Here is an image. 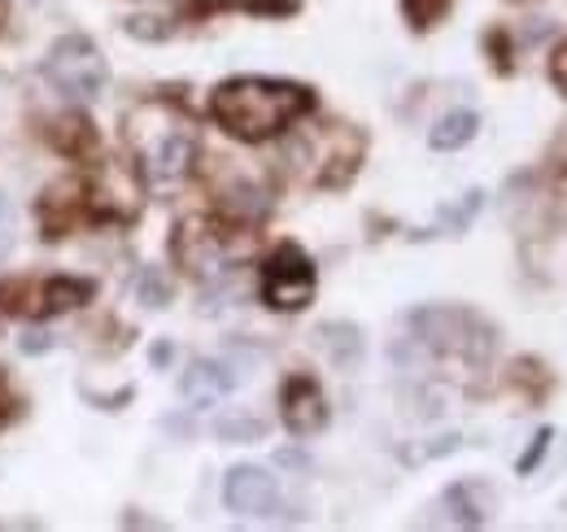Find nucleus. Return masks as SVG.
Segmentation results:
<instances>
[{"label":"nucleus","mask_w":567,"mask_h":532,"mask_svg":"<svg viewBox=\"0 0 567 532\" xmlns=\"http://www.w3.org/2000/svg\"><path fill=\"white\" fill-rule=\"evenodd\" d=\"M210 110L227 135L258 144V140L280 135L292 119H301L310 110V92L297 83H284V79L240 74V79H227L214 88Z\"/></svg>","instance_id":"obj_1"},{"label":"nucleus","mask_w":567,"mask_h":532,"mask_svg":"<svg viewBox=\"0 0 567 532\" xmlns=\"http://www.w3.org/2000/svg\"><path fill=\"white\" fill-rule=\"evenodd\" d=\"M127 135L141 153L144 171L157 180V184H171V180H184L193 171V157H197V135L188 127V119L171 105H157L148 101L141 105L132 119H127Z\"/></svg>","instance_id":"obj_2"},{"label":"nucleus","mask_w":567,"mask_h":532,"mask_svg":"<svg viewBox=\"0 0 567 532\" xmlns=\"http://www.w3.org/2000/svg\"><path fill=\"white\" fill-rule=\"evenodd\" d=\"M411 328L420 332L427 349L436 354H467V358H485L489 354V328L472 315V310H458V306H427L411 315Z\"/></svg>","instance_id":"obj_3"},{"label":"nucleus","mask_w":567,"mask_h":532,"mask_svg":"<svg viewBox=\"0 0 567 532\" xmlns=\"http://www.w3.org/2000/svg\"><path fill=\"white\" fill-rule=\"evenodd\" d=\"M44 74H49V83L58 92H66L74 101H92V96H101V88L110 79V66L96 53V44H87L83 35H66V40H58L49 49Z\"/></svg>","instance_id":"obj_4"},{"label":"nucleus","mask_w":567,"mask_h":532,"mask_svg":"<svg viewBox=\"0 0 567 532\" xmlns=\"http://www.w3.org/2000/svg\"><path fill=\"white\" fill-rule=\"evenodd\" d=\"M310 297H315V263L297 245H280L262 270V301L271 310H306Z\"/></svg>","instance_id":"obj_5"},{"label":"nucleus","mask_w":567,"mask_h":532,"mask_svg":"<svg viewBox=\"0 0 567 532\" xmlns=\"http://www.w3.org/2000/svg\"><path fill=\"white\" fill-rule=\"evenodd\" d=\"M223 502L236 515H271L280 507V484L262 467H231L223 480Z\"/></svg>","instance_id":"obj_6"},{"label":"nucleus","mask_w":567,"mask_h":532,"mask_svg":"<svg viewBox=\"0 0 567 532\" xmlns=\"http://www.w3.org/2000/svg\"><path fill=\"white\" fill-rule=\"evenodd\" d=\"M87 201L96 214H110V218H127L141 209V184L132 175L127 162H101L92 171V184H87Z\"/></svg>","instance_id":"obj_7"},{"label":"nucleus","mask_w":567,"mask_h":532,"mask_svg":"<svg viewBox=\"0 0 567 532\" xmlns=\"http://www.w3.org/2000/svg\"><path fill=\"white\" fill-rule=\"evenodd\" d=\"M175 258L193 275L214 279V275L227 270V241H223V232H214L206 218H188L179 227V236H175Z\"/></svg>","instance_id":"obj_8"},{"label":"nucleus","mask_w":567,"mask_h":532,"mask_svg":"<svg viewBox=\"0 0 567 532\" xmlns=\"http://www.w3.org/2000/svg\"><path fill=\"white\" fill-rule=\"evenodd\" d=\"M284 428L292 437H319L328 428V398L310 376H292L284 385Z\"/></svg>","instance_id":"obj_9"},{"label":"nucleus","mask_w":567,"mask_h":532,"mask_svg":"<svg viewBox=\"0 0 567 532\" xmlns=\"http://www.w3.org/2000/svg\"><path fill=\"white\" fill-rule=\"evenodd\" d=\"M236 389V376H231V367H223V362H214V358H197L184 376H179V393L188 406H214L218 398H227Z\"/></svg>","instance_id":"obj_10"},{"label":"nucleus","mask_w":567,"mask_h":532,"mask_svg":"<svg viewBox=\"0 0 567 532\" xmlns=\"http://www.w3.org/2000/svg\"><path fill=\"white\" fill-rule=\"evenodd\" d=\"M476 132H481V119H476L472 110H450V114H441L436 127L427 132V144H432L436 153H454V149H463L467 140H476Z\"/></svg>","instance_id":"obj_11"},{"label":"nucleus","mask_w":567,"mask_h":532,"mask_svg":"<svg viewBox=\"0 0 567 532\" xmlns=\"http://www.w3.org/2000/svg\"><path fill=\"white\" fill-rule=\"evenodd\" d=\"M319 345H323V354L337 362V367H358L362 362V332H358L354 324H323L319 328Z\"/></svg>","instance_id":"obj_12"},{"label":"nucleus","mask_w":567,"mask_h":532,"mask_svg":"<svg viewBox=\"0 0 567 532\" xmlns=\"http://www.w3.org/2000/svg\"><path fill=\"white\" fill-rule=\"evenodd\" d=\"M445 507H450V515L458 520V524H467V529H476V524H485V489L481 484H472V480H463V484H454L450 493H445Z\"/></svg>","instance_id":"obj_13"},{"label":"nucleus","mask_w":567,"mask_h":532,"mask_svg":"<svg viewBox=\"0 0 567 532\" xmlns=\"http://www.w3.org/2000/svg\"><path fill=\"white\" fill-rule=\"evenodd\" d=\"M214 437L218 441H262L267 437V419H254V415H223L214 423Z\"/></svg>","instance_id":"obj_14"},{"label":"nucleus","mask_w":567,"mask_h":532,"mask_svg":"<svg viewBox=\"0 0 567 532\" xmlns=\"http://www.w3.org/2000/svg\"><path fill=\"white\" fill-rule=\"evenodd\" d=\"M87 297H92V284H83V279H53V284L44 288V306H49L53 315L83 306Z\"/></svg>","instance_id":"obj_15"},{"label":"nucleus","mask_w":567,"mask_h":532,"mask_svg":"<svg viewBox=\"0 0 567 532\" xmlns=\"http://www.w3.org/2000/svg\"><path fill=\"white\" fill-rule=\"evenodd\" d=\"M136 293H141V301L148 306V310H162V306H171V279H166L157 266H144Z\"/></svg>","instance_id":"obj_16"},{"label":"nucleus","mask_w":567,"mask_h":532,"mask_svg":"<svg viewBox=\"0 0 567 532\" xmlns=\"http://www.w3.org/2000/svg\"><path fill=\"white\" fill-rule=\"evenodd\" d=\"M450 4H454V0H402V13H406V22H411L415 31H427V27H436V22L445 18Z\"/></svg>","instance_id":"obj_17"},{"label":"nucleus","mask_w":567,"mask_h":532,"mask_svg":"<svg viewBox=\"0 0 567 532\" xmlns=\"http://www.w3.org/2000/svg\"><path fill=\"white\" fill-rule=\"evenodd\" d=\"M481 205H485V193H467V197L458 201V205H450V209H441V227H450V232H463L476 214H481Z\"/></svg>","instance_id":"obj_18"},{"label":"nucleus","mask_w":567,"mask_h":532,"mask_svg":"<svg viewBox=\"0 0 567 532\" xmlns=\"http://www.w3.org/2000/svg\"><path fill=\"white\" fill-rule=\"evenodd\" d=\"M550 441H555V432H550V428H542V432L533 437L528 454L519 459V475H533V471H537V463H542V459H546V450H550Z\"/></svg>","instance_id":"obj_19"},{"label":"nucleus","mask_w":567,"mask_h":532,"mask_svg":"<svg viewBox=\"0 0 567 532\" xmlns=\"http://www.w3.org/2000/svg\"><path fill=\"white\" fill-rule=\"evenodd\" d=\"M127 31L136 40H166L171 35V22H162V18H127Z\"/></svg>","instance_id":"obj_20"},{"label":"nucleus","mask_w":567,"mask_h":532,"mask_svg":"<svg viewBox=\"0 0 567 532\" xmlns=\"http://www.w3.org/2000/svg\"><path fill=\"white\" fill-rule=\"evenodd\" d=\"M458 450V437H441V441H432L424 450H415V454H406L411 463H420V459H441V454H454Z\"/></svg>","instance_id":"obj_21"},{"label":"nucleus","mask_w":567,"mask_h":532,"mask_svg":"<svg viewBox=\"0 0 567 532\" xmlns=\"http://www.w3.org/2000/svg\"><path fill=\"white\" fill-rule=\"evenodd\" d=\"M550 74H555V83L567 92V40L555 49V58H550Z\"/></svg>","instance_id":"obj_22"},{"label":"nucleus","mask_w":567,"mask_h":532,"mask_svg":"<svg viewBox=\"0 0 567 532\" xmlns=\"http://www.w3.org/2000/svg\"><path fill=\"white\" fill-rule=\"evenodd\" d=\"M22 349H27V354H44V349H53V336L40 332V328H35V332L22 336Z\"/></svg>","instance_id":"obj_23"},{"label":"nucleus","mask_w":567,"mask_h":532,"mask_svg":"<svg viewBox=\"0 0 567 532\" xmlns=\"http://www.w3.org/2000/svg\"><path fill=\"white\" fill-rule=\"evenodd\" d=\"M171 358H175V349H171V345H153V367H166Z\"/></svg>","instance_id":"obj_24"},{"label":"nucleus","mask_w":567,"mask_h":532,"mask_svg":"<svg viewBox=\"0 0 567 532\" xmlns=\"http://www.w3.org/2000/svg\"><path fill=\"white\" fill-rule=\"evenodd\" d=\"M4 419H9V393H4V380H0V428H4Z\"/></svg>","instance_id":"obj_25"},{"label":"nucleus","mask_w":567,"mask_h":532,"mask_svg":"<svg viewBox=\"0 0 567 532\" xmlns=\"http://www.w3.org/2000/svg\"><path fill=\"white\" fill-rule=\"evenodd\" d=\"M0 18H4V4H0Z\"/></svg>","instance_id":"obj_26"},{"label":"nucleus","mask_w":567,"mask_h":532,"mask_svg":"<svg viewBox=\"0 0 567 532\" xmlns=\"http://www.w3.org/2000/svg\"><path fill=\"white\" fill-rule=\"evenodd\" d=\"M564 162H567V144H564Z\"/></svg>","instance_id":"obj_27"}]
</instances>
